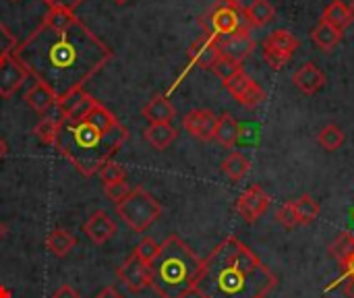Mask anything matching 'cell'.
Here are the masks:
<instances>
[{
    "instance_id": "83f0119b",
    "label": "cell",
    "mask_w": 354,
    "mask_h": 298,
    "mask_svg": "<svg viewBox=\"0 0 354 298\" xmlns=\"http://www.w3.org/2000/svg\"><path fill=\"white\" fill-rule=\"evenodd\" d=\"M344 141H346V135H344V131H342L340 127H336V124H326V127L319 131V135H317V143H319L326 151H336V149H340V147L344 145Z\"/></svg>"
},
{
    "instance_id": "7c38bea8",
    "label": "cell",
    "mask_w": 354,
    "mask_h": 298,
    "mask_svg": "<svg viewBox=\"0 0 354 298\" xmlns=\"http://www.w3.org/2000/svg\"><path fill=\"white\" fill-rule=\"evenodd\" d=\"M27 77L29 73L12 54L0 56V97H12Z\"/></svg>"
},
{
    "instance_id": "30bf717a",
    "label": "cell",
    "mask_w": 354,
    "mask_h": 298,
    "mask_svg": "<svg viewBox=\"0 0 354 298\" xmlns=\"http://www.w3.org/2000/svg\"><path fill=\"white\" fill-rule=\"evenodd\" d=\"M116 276L118 280L127 286L129 292L133 295H139L143 292L145 288H149L151 284V274H149V266H145L137 255H129L124 259V263L116 270Z\"/></svg>"
},
{
    "instance_id": "4dcf8cb0",
    "label": "cell",
    "mask_w": 354,
    "mask_h": 298,
    "mask_svg": "<svg viewBox=\"0 0 354 298\" xmlns=\"http://www.w3.org/2000/svg\"><path fill=\"white\" fill-rule=\"evenodd\" d=\"M158 253H160V245H158L151 236H143L141 243H139V245L135 247V251H133V255H137L145 266H151L153 259L158 257Z\"/></svg>"
},
{
    "instance_id": "d590c367",
    "label": "cell",
    "mask_w": 354,
    "mask_h": 298,
    "mask_svg": "<svg viewBox=\"0 0 354 298\" xmlns=\"http://www.w3.org/2000/svg\"><path fill=\"white\" fill-rule=\"evenodd\" d=\"M52 298H81V295H79L71 284H62V286L52 295Z\"/></svg>"
},
{
    "instance_id": "4316f807",
    "label": "cell",
    "mask_w": 354,
    "mask_h": 298,
    "mask_svg": "<svg viewBox=\"0 0 354 298\" xmlns=\"http://www.w3.org/2000/svg\"><path fill=\"white\" fill-rule=\"evenodd\" d=\"M249 170H251V162H249L241 151H232V153L222 162V172H224L230 180H234V183L243 180V178L249 174Z\"/></svg>"
},
{
    "instance_id": "52a82bcc",
    "label": "cell",
    "mask_w": 354,
    "mask_h": 298,
    "mask_svg": "<svg viewBox=\"0 0 354 298\" xmlns=\"http://www.w3.org/2000/svg\"><path fill=\"white\" fill-rule=\"evenodd\" d=\"M201 25H203L207 35L224 37V35H230V33L239 31L241 27H245L247 21L243 17V8L218 4L201 19Z\"/></svg>"
},
{
    "instance_id": "ffe728a7",
    "label": "cell",
    "mask_w": 354,
    "mask_h": 298,
    "mask_svg": "<svg viewBox=\"0 0 354 298\" xmlns=\"http://www.w3.org/2000/svg\"><path fill=\"white\" fill-rule=\"evenodd\" d=\"M241 133H243V129H241V124H239V120H236L234 116H230V114H222V116H218L214 139H216L222 147L232 149V147L239 143Z\"/></svg>"
},
{
    "instance_id": "f1b7e54d",
    "label": "cell",
    "mask_w": 354,
    "mask_h": 298,
    "mask_svg": "<svg viewBox=\"0 0 354 298\" xmlns=\"http://www.w3.org/2000/svg\"><path fill=\"white\" fill-rule=\"evenodd\" d=\"M212 71H214V75H216L222 83H226V81H230L234 75H239V73L243 71V66H241L239 62L226 58V56H218L216 62L212 64Z\"/></svg>"
},
{
    "instance_id": "7402d4cb",
    "label": "cell",
    "mask_w": 354,
    "mask_h": 298,
    "mask_svg": "<svg viewBox=\"0 0 354 298\" xmlns=\"http://www.w3.org/2000/svg\"><path fill=\"white\" fill-rule=\"evenodd\" d=\"M176 129L170 124V122H156V124H149L145 131H143V139L156 149V151H164L166 147H170L176 139Z\"/></svg>"
},
{
    "instance_id": "7a4b0ae2",
    "label": "cell",
    "mask_w": 354,
    "mask_h": 298,
    "mask_svg": "<svg viewBox=\"0 0 354 298\" xmlns=\"http://www.w3.org/2000/svg\"><path fill=\"white\" fill-rule=\"evenodd\" d=\"M129 129L97 100L81 114L66 116L54 147L83 176H93L127 143Z\"/></svg>"
},
{
    "instance_id": "2e32d148",
    "label": "cell",
    "mask_w": 354,
    "mask_h": 298,
    "mask_svg": "<svg viewBox=\"0 0 354 298\" xmlns=\"http://www.w3.org/2000/svg\"><path fill=\"white\" fill-rule=\"evenodd\" d=\"M326 81H328L326 73H324L315 62L303 64V66L292 75V83H295L297 89L303 91L305 95H315V93L326 85Z\"/></svg>"
},
{
    "instance_id": "e0dca14e",
    "label": "cell",
    "mask_w": 354,
    "mask_h": 298,
    "mask_svg": "<svg viewBox=\"0 0 354 298\" xmlns=\"http://www.w3.org/2000/svg\"><path fill=\"white\" fill-rule=\"evenodd\" d=\"M83 232L95 243V245H104L108 243L114 234H116V224L112 222V218L106 212H93L89 216V220L83 224Z\"/></svg>"
},
{
    "instance_id": "f35d334b",
    "label": "cell",
    "mask_w": 354,
    "mask_h": 298,
    "mask_svg": "<svg viewBox=\"0 0 354 298\" xmlns=\"http://www.w3.org/2000/svg\"><path fill=\"white\" fill-rule=\"evenodd\" d=\"M344 295L348 298H354V280H348L346 286H344Z\"/></svg>"
},
{
    "instance_id": "60d3db41",
    "label": "cell",
    "mask_w": 354,
    "mask_h": 298,
    "mask_svg": "<svg viewBox=\"0 0 354 298\" xmlns=\"http://www.w3.org/2000/svg\"><path fill=\"white\" fill-rule=\"evenodd\" d=\"M8 153V147H6V143H4V139H0V160L4 158Z\"/></svg>"
},
{
    "instance_id": "484cf974",
    "label": "cell",
    "mask_w": 354,
    "mask_h": 298,
    "mask_svg": "<svg viewBox=\"0 0 354 298\" xmlns=\"http://www.w3.org/2000/svg\"><path fill=\"white\" fill-rule=\"evenodd\" d=\"M292 207L299 226H309L319 218V203L311 195H301L299 199L292 201Z\"/></svg>"
},
{
    "instance_id": "ab89813d",
    "label": "cell",
    "mask_w": 354,
    "mask_h": 298,
    "mask_svg": "<svg viewBox=\"0 0 354 298\" xmlns=\"http://www.w3.org/2000/svg\"><path fill=\"white\" fill-rule=\"evenodd\" d=\"M220 4L234 6V8H243V0H220Z\"/></svg>"
},
{
    "instance_id": "e575fe53",
    "label": "cell",
    "mask_w": 354,
    "mask_h": 298,
    "mask_svg": "<svg viewBox=\"0 0 354 298\" xmlns=\"http://www.w3.org/2000/svg\"><path fill=\"white\" fill-rule=\"evenodd\" d=\"M17 48V39L15 35L0 23V56H6V54H12Z\"/></svg>"
},
{
    "instance_id": "ac0fdd59",
    "label": "cell",
    "mask_w": 354,
    "mask_h": 298,
    "mask_svg": "<svg viewBox=\"0 0 354 298\" xmlns=\"http://www.w3.org/2000/svg\"><path fill=\"white\" fill-rule=\"evenodd\" d=\"M56 100H58L56 93H54L48 85H44V83H39V81H33V85L25 91V104H27L33 112H37V114H41V116L54 106Z\"/></svg>"
},
{
    "instance_id": "9a60e30c",
    "label": "cell",
    "mask_w": 354,
    "mask_h": 298,
    "mask_svg": "<svg viewBox=\"0 0 354 298\" xmlns=\"http://www.w3.org/2000/svg\"><path fill=\"white\" fill-rule=\"evenodd\" d=\"M220 56L218 50V37L214 35H201L191 48H189V62L199 68H212L216 58Z\"/></svg>"
},
{
    "instance_id": "ee69618b",
    "label": "cell",
    "mask_w": 354,
    "mask_h": 298,
    "mask_svg": "<svg viewBox=\"0 0 354 298\" xmlns=\"http://www.w3.org/2000/svg\"><path fill=\"white\" fill-rule=\"evenodd\" d=\"M351 220H353V224H354V207L351 209Z\"/></svg>"
},
{
    "instance_id": "603a6c76",
    "label": "cell",
    "mask_w": 354,
    "mask_h": 298,
    "mask_svg": "<svg viewBox=\"0 0 354 298\" xmlns=\"http://www.w3.org/2000/svg\"><path fill=\"white\" fill-rule=\"evenodd\" d=\"M344 37V31L336 29L334 25L319 21V25L311 31V39L315 41V46L324 52H332Z\"/></svg>"
},
{
    "instance_id": "8992f818",
    "label": "cell",
    "mask_w": 354,
    "mask_h": 298,
    "mask_svg": "<svg viewBox=\"0 0 354 298\" xmlns=\"http://www.w3.org/2000/svg\"><path fill=\"white\" fill-rule=\"evenodd\" d=\"M301 41L286 29H276L263 41V58L274 71H282L299 50Z\"/></svg>"
},
{
    "instance_id": "d4e9b609",
    "label": "cell",
    "mask_w": 354,
    "mask_h": 298,
    "mask_svg": "<svg viewBox=\"0 0 354 298\" xmlns=\"http://www.w3.org/2000/svg\"><path fill=\"white\" fill-rule=\"evenodd\" d=\"M353 12H351V6L348 4H344L342 0H334V2H330L328 6H326V10H324V15H322V21H326V23H330V25H334L336 29H340V31H344L351 23H353Z\"/></svg>"
},
{
    "instance_id": "277c9868",
    "label": "cell",
    "mask_w": 354,
    "mask_h": 298,
    "mask_svg": "<svg viewBox=\"0 0 354 298\" xmlns=\"http://www.w3.org/2000/svg\"><path fill=\"white\" fill-rule=\"evenodd\" d=\"M151 288L160 298H189L197 292L203 259L178 236L170 234L149 266Z\"/></svg>"
},
{
    "instance_id": "8d00e7d4",
    "label": "cell",
    "mask_w": 354,
    "mask_h": 298,
    "mask_svg": "<svg viewBox=\"0 0 354 298\" xmlns=\"http://www.w3.org/2000/svg\"><path fill=\"white\" fill-rule=\"evenodd\" d=\"M48 6H62V8H68V10H75L83 0H44Z\"/></svg>"
},
{
    "instance_id": "f546056e",
    "label": "cell",
    "mask_w": 354,
    "mask_h": 298,
    "mask_svg": "<svg viewBox=\"0 0 354 298\" xmlns=\"http://www.w3.org/2000/svg\"><path fill=\"white\" fill-rule=\"evenodd\" d=\"M97 174H100V180L104 183V187L127 180V170H124V166H120V164L114 162V160H108V162L100 168Z\"/></svg>"
},
{
    "instance_id": "d6a6232c",
    "label": "cell",
    "mask_w": 354,
    "mask_h": 298,
    "mask_svg": "<svg viewBox=\"0 0 354 298\" xmlns=\"http://www.w3.org/2000/svg\"><path fill=\"white\" fill-rule=\"evenodd\" d=\"M276 220L286 228V230H292L299 226L297 222V216H295V207H292V201H286L278 212H276Z\"/></svg>"
},
{
    "instance_id": "836d02e7",
    "label": "cell",
    "mask_w": 354,
    "mask_h": 298,
    "mask_svg": "<svg viewBox=\"0 0 354 298\" xmlns=\"http://www.w3.org/2000/svg\"><path fill=\"white\" fill-rule=\"evenodd\" d=\"M106 189V197L114 203V205H118L129 193H131V187L127 185V180H122V183H114V185H108V187H104Z\"/></svg>"
},
{
    "instance_id": "8fae6325",
    "label": "cell",
    "mask_w": 354,
    "mask_h": 298,
    "mask_svg": "<svg viewBox=\"0 0 354 298\" xmlns=\"http://www.w3.org/2000/svg\"><path fill=\"white\" fill-rule=\"evenodd\" d=\"M270 195L259 187V185H253L249 187L247 191H243L236 199V212L239 216L247 222V224H253L257 222L270 207Z\"/></svg>"
},
{
    "instance_id": "f6af8a7d",
    "label": "cell",
    "mask_w": 354,
    "mask_h": 298,
    "mask_svg": "<svg viewBox=\"0 0 354 298\" xmlns=\"http://www.w3.org/2000/svg\"><path fill=\"white\" fill-rule=\"evenodd\" d=\"M114 2H116V4H124L127 0H114Z\"/></svg>"
},
{
    "instance_id": "44dd1931",
    "label": "cell",
    "mask_w": 354,
    "mask_h": 298,
    "mask_svg": "<svg viewBox=\"0 0 354 298\" xmlns=\"http://www.w3.org/2000/svg\"><path fill=\"white\" fill-rule=\"evenodd\" d=\"M243 17L249 27H266L276 19V6L270 0H251V4L243 8Z\"/></svg>"
},
{
    "instance_id": "5b68a950",
    "label": "cell",
    "mask_w": 354,
    "mask_h": 298,
    "mask_svg": "<svg viewBox=\"0 0 354 298\" xmlns=\"http://www.w3.org/2000/svg\"><path fill=\"white\" fill-rule=\"evenodd\" d=\"M114 207H116V214L122 218V222L133 232H139V234L147 232L149 226L156 224L158 218L162 216L160 201L149 191H145L143 187L131 189V193Z\"/></svg>"
},
{
    "instance_id": "ba28073f",
    "label": "cell",
    "mask_w": 354,
    "mask_h": 298,
    "mask_svg": "<svg viewBox=\"0 0 354 298\" xmlns=\"http://www.w3.org/2000/svg\"><path fill=\"white\" fill-rule=\"evenodd\" d=\"M224 87L230 91V95L245 108H257L259 104L266 102V89L253 79L249 77L245 71H241L239 75H234L230 81L224 83Z\"/></svg>"
},
{
    "instance_id": "5bb4252c",
    "label": "cell",
    "mask_w": 354,
    "mask_h": 298,
    "mask_svg": "<svg viewBox=\"0 0 354 298\" xmlns=\"http://www.w3.org/2000/svg\"><path fill=\"white\" fill-rule=\"evenodd\" d=\"M330 255L342 268V280H354V234L342 232L330 245Z\"/></svg>"
},
{
    "instance_id": "6da1fadb",
    "label": "cell",
    "mask_w": 354,
    "mask_h": 298,
    "mask_svg": "<svg viewBox=\"0 0 354 298\" xmlns=\"http://www.w3.org/2000/svg\"><path fill=\"white\" fill-rule=\"evenodd\" d=\"M12 56L35 81L48 85L56 97H64L100 73L112 58L114 50L104 44L81 21L68 27H39L17 44Z\"/></svg>"
},
{
    "instance_id": "9c48e42d",
    "label": "cell",
    "mask_w": 354,
    "mask_h": 298,
    "mask_svg": "<svg viewBox=\"0 0 354 298\" xmlns=\"http://www.w3.org/2000/svg\"><path fill=\"white\" fill-rule=\"evenodd\" d=\"M218 50H220V56H226V58L243 64L255 50V39L251 35V27L245 25L230 35L218 37Z\"/></svg>"
},
{
    "instance_id": "7dc6e473",
    "label": "cell",
    "mask_w": 354,
    "mask_h": 298,
    "mask_svg": "<svg viewBox=\"0 0 354 298\" xmlns=\"http://www.w3.org/2000/svg\"><path fill=\"white\" fill-rule=\"evenodd\" d=\"M261 298H266V297H261Z\"/></svg>"
},
{
    "instance_id": "1f68e13d",
    "label": "cell",
    "mask_w": 354,
    "mask_h": 298,
    "mask_svg": "<svg viewBox=\"0 0 354 298\" xmlns=\"http://www.w3.org/2000/svg\"><path fill=\"white\" fill-rule=\"evenodd\" d=\"M33 133H35V137H37L44 145H54V139H56V133H58V124H56L54 120H50V118L44 116V118L35 124Z\"/></svg>"
},
{
    "instance_id": "4fadbf2b",
    "label": "cell",
    "mask_w": 354,
    "mask_h": 298,
    "mask_svg": "<svg viewBox=\"0 0 354 298\" xmlns=\"http://www.w3.org/2000/svg\"><path fill=\"white\" fill-rule=\"evenodd\" d=\"M216 122H218V116H216L212 110H205V108L191 110V112L183 118L185 131H187L191 137L199 139V141H212V139H214Z\"/></svg>"
},
{
    "instance_id": "3957f363",
    "label": "cell",
    "mask_w": 354,
    "mask_h": 298,
    "mask_svg": "<svg viewBox=\"0 0 354 298\" xmlns=\"http://www.w3.org/2000/svg\"><path fill=\"white\" fill-rule=\"evenodd\" d=\"M278 284L274 272L236 236H226L205 259L197 295L207 298H261Z\"/></svg>"
},
{
    "instance_id": "d6986e66",
    "label": "cell",
    "mask_w": 354,
    "mask_h": 298,
    "mask_svg": "<svg viewBox=\"0 0 354 298\" xmlns=\"http://www.w3.org/2000/svg\"><path fill=\"white\" fill-rule=\"evenodd\" d=\"M141 114L149 124H156V122H172V118L176 116V110L166 95H153L143 106Z\"/></svg>"
},
{
    "instance_id": "b9f144b4",
    "label": "cell",
    "mask_w": 354,
    "mask_h": 298,
    "mask_svg": "<svg viewBox=\"0 0 354 298\" xmlns=\"http://www.w3.org/2000/svg\"><path fill=\"white\" fill-rule=\"evenodd\" d=\"M4 232H6V226L0 222V241H2V236H4Z\"/></svg>"
},
{
    "instance_id": "7bdbcfd3",
    "label": "cell",
    "mask_w": 354,
    "mask_h": 298,
    "mask_svg": "<svg viewBox=\"0 0 354 298\" xmlns=\"http://www.w3.org/2000/svg\"><path fill=\"white\" fill-rule=\"evenodd\" d=\"M348 6H351V12H353V17H354V0L348 4Z\"/></svg>"
},
{
    "instance_id": "74e56055",
    "label": "cell",
    "mask_w": 354,
    "mask_h": 298,
    "mask_svg": "<svg viewBox=\"0 0 354 298\" xmlns=\"http://www.w3.org/2000/svg\"><path fill=\"white\" fill-rule=\"evenodd\" d=\"M93 298H124V297H122L114 286H106L104 290H100V292H97Z\"/></svg>"
},
{
    "instance_id": "cb8c5ba5",
    "label": "cell",
    "mask_w": 354,
    "mask_h": 298,
    "mask_svg": "<svg viewBox=\"0 0 354 298\" xmlns=\"http://www.w3.org/2000/svg\"><path fill=\"white\" fill-rule=\"evenodd\" d=\"M77 247V239L64 230V228H56L50 232V236L46 239V249L56 255V257H66L73 249Z\"/></svg>"
},
{
    "instance_id": "bcb514c9",
    "label": "cell",
    "mask_w": 354,
    "mask_h": 298,
    "mask_svg": "<svg viewBox=\"0 0 354 298\" xmlns=\"http://www.w3.org/2000/svg\"><path fill=\"white\" fill-rule=\"evenodd\" d=\"M201 298H207V297H201Z\"/></svg>"
}]
</instances>
